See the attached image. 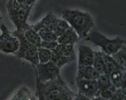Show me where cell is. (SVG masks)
Listing matches in <instances>:
<instances>
[{
    "mask_svg": "<svg viewBox=\"0 0 126 100\" xmlns=\"http://www.w3.org/2000/svg\"><path fill=\"white\" fill-rule=\"evenodd\" d=\"M62 17L75 30L79 38H85L95 28V22L90 13L78 9H64Z\"/></svg>",
    "mask_w": 126,
    "mask_h": 100,
    "instance_id": "1",
    "label": "cell"
},
{
    "mask_svg": "<svg viewBox=\"0 0 126 100\" xmlns=\"http://www.w3.org/2000/svg\"><path fill=\"white\" fill-rule=\"evenodd\" d=\"M33 6L20 4L17 0H8L7 10L9 19L15 25L16 30L24 31L28 28V17Z\"/></svg>",
    "mask_w": 126,
    "mask_h": 100,
    "instance_id": "2",
    "label": "cell"
},
{
    "mask_svg": "<svg viewBox=\"0 0 126 100\" xmlns=\"http://www.w3.org/2000/svg\"><path fill=\"white\" fill-rule=\"evenodd\" d=\"M85 40L98 46L102 52L109 55H112L126 44V40L119 37L114 38H108L98 31L93 29L85 38Z\"/></svg>",
    "mask_w": 126,
    "mask_h": 100,
    "instance_id": "3",
    "label": "cell"
},
{
    "mask_svg": "<svg viewBox=\"0 0 126 100\" xmlns=\"http://www.w3.org/2000/svg\"><path fill=\"white\" fill-rule=\"evenodd\" d=\"M43 84L48 100H73L75 94L61 76Z\"/></svg>",
    "mask_w": 126,
    "mask_h": 100,
    "instance_id": "4",
    "label": "cell"
},
{
    "mask_svg": "<svg viewBox=\"0 0 126 100\" xmlns=\"http://www.w3.org/2000/svg\"><path fill=\"white\" fill-rule=\"evenodd\" d=\"M12 34L17 38L19 42V48L15 55L19 58L28 61L34 67L39 64L37 47L30 43L24 37L23 31L15 30Z\"/></svg>",
    "mask_w": 126,
    "mask_h": 100,
    "instance_id": "5",
    "label": "cell"
},
{
    "mask_svg": "<svg viewBox=\"0 0 126 100\" xmlns=\"http://www.w3.org/2000/svg\"><path fill=\"white\" fill-rule=\"evenodd\" d=\"M75 58L76 54L74 45L58 44L57 47L52 51L51 61L60 68L72 62Z\"/></svg>",
    "mask_w": 126,
    "mask_h": 100,
    "instance_id": "6",
    "label": "cell"
},
{
    "mask_svg": "<svg viewBox=\"0 0 126 100\" xmlns=\"http://www.w3.org/2000/svg\"><path fill=\"white\" fill-rule=\"evenodd\" d=\"M0 52L6 54H15L19 48V40L3 23L0 24Z\"/></svg>",
    "mask_w": 126,
    "mask_h": 100,
    "instance_id": "7",
    "label": "cell"
},
{
    "mask_svg": "<svg viewBox=\"0 0 126 100\" xmlns=\"http://www.w3.org/2000/svg\"><path fill=\"white\" fill-rule=\"evenodd\" d=\"M36 79L42 83L54 80L60 76V68L50 61L45 63H39L35 66Z\"/></svg>",
    "mask_w": 126,
    "mask_h": 100,
    "instance_id": "8",
    "label": "cell"
},
{
    "mask_svg": "<svg viewBox=\"0 0 126 100\" xmlns=\"http://www.w3.org/2000/svg\"><path fill=\"white\" fill-rule=\"evenodd\" d=\"M76 85L78 89V93L85 96L90 99L100 95L96 80H86L76 79Z\"/></svg>",
    "mask_w": 126,
    "mask_h": 100,
    "instance_id": "9",
    "label": "cell"
},
{
    "mask_svg": "<svg viewBox=\"0 0 126 100\" xmlns=\"http://www.w3.org/2000/svg\"><path fill=\"white\" fill-rule=\"evenodd\" d=\"M94 52L90 46L85 45L79 46L78 48V66L92 65Z\"/></svg>",
    "mask_w": 126,
    "mask_h": 100,
    "instance_id": "10",
    "label": "cell"
},
{
    "mask_svg": "<svg viewBox=\"0 0 126 100\" xmlns=\"http://www.w3.org/2000/svg\"><path fill=\"white\" fill-rule=\"evenodd\" d=\"M58 19L52 13L50 12L47 13L40 21L34 25H31V26L37 32L42 29H49L54 32L55 27Z\"/></svg>",
    "mask_w": 126,
    "mask_h": 100,
    "instance_id": "11",
    "label": "cell"
},
{
    "mask_svg": "<svg viewBox=\"0 0 126 100\" xmlns=\"http://www.w3.org/2000/svg\"><path fill=\"white\" fill-rule=\"evenodd\" d=\"M100 74L92 65L78 66L76 79L86 80H96Z\"/></svg>",
    "mask_w": 126,
    "mask_h": 100,
    "instance_id": "12",
    "label": "cell"
},
{
    "mask_svg": "<svg viewBox=\"0 0 126 100\" xmlns=\"http://www.w3.org/2000/svg\"><path fill=\"white\" fill-rule=\"evenodd\" d=\"M80 39L75 30L70 27L58 37L57 42L63 44L75 45Z\"/></svg>",
    "mask_w": 126,
    "mask_h": 100,
    "instance_id": "13",
    "label": "cell"
},
{
    "mask_svg": "<svg viewBox=\"0 0 126 100\" xmlns=\"http://www.w3.org/2000/svg\"><path fill=\"white\" fill-rule=\"evenodd\" d=\"M23 33L25 37L30 43L37 47H40L42 40L41 39L39 33L32 28L31 25H30L29 27L23 31Z\"/></svg>",
    "mask_w": 126,
    "mask_h": 100,
    "instance_id": "14",
    "label": "cell"
},
{
    "mask_svg": "<svg viewBox=\"0 0 126 100\" xmlns=\"http://www.w3.org/2000/svg\"><path fill=\"white\" fill-rule=\"evenodd\" d=\"M110 77L112 85L116 89L126 86V70L120 69L112 72Z\"/></svg>",
    "mask_w": 126,
    "mask_h": 100,
    "instance_id": "15",
    "label": "cell"
},
{
    "mask_svg": "<svg viewBox=\"0 0 126 100\" xmlns=\"http://www.w3.org/2000/svg\"><path fill=\"white\" fill-rule=\"evenodd\" d=\"M103 58L104 61H105V73L107 74L109 76L111 74L112 72L118 70L122 69L121 67L119 66L118 64L116 62V61H115L114 59L112 57L111 55H109L105 54L103 53Z\"/></svg>",
    "mask_w": 126,
    "mask_h": 100,
    "instance_id": "16",
    "label": "cell"
},
{
    "mask_svg": "<svg viewBox=\"0 0 126 100\" xmlns=\"http://www.w3.org/2000/svg\"><path fill=\"white\" fill-rule=\"evenodd\" d=\"M92 66L100 74L105 73V61L103 58V53L102 51L94 52V57Z\"/></svg>",
    "mask_w": 126,
    "mask_h": 100,
    "instance_id": "17",
    "label": "cell"
},
{
    "mask_svg": "<svg viewBox=\"0 0 126 100\" xmlns=\"http://www.w3.org/2000/svg\"><path fill=\"white\" fill-rule=\"evenodd\" d=\"M10 100H33L31 91L27 86L20 87Z\"/></svg>",
    "mask_w": 126,
    "mask_h": 100,
    "instance_id": "18",
    "label": "cell"
},
{
    "mask_svg": "<svg viewBox=\"0 0 126 100\" xmlns=\"http://www.w3.org/2000/svg\"><path fill=\"white\" fill-rule=\"evenodd\" d=\"M122 69L126 68V44L122 47L115 53L111 55Z\"/></svg>",
    "mask_w": 126,
    "mask_h": 100,
    "instance_id": "19",
    "label": "cell"
},
{
    "mask_svg": "<svg viewBox=\"0 0 126 100\" xmlns=\"http://www.w3.org/2000/svg\"><path fill=\"white\" fill-rule=\"evenodd\" d=\"M96 82L100 92L112 85L110 77L106 73L100 74L96 79Z\"/></svg>",
    "mask_w": 126,
    "mask_h": 100,
    "instance_id": "20",
    "label": "cell"
},
{
    "mask_svg": "<svg viewBox=\"0 0 126 100\" xmlns=\"http://www.w3.org/2000/svg\"><path fill=\"white\" fill-rule=\"evenodd\" d=\"M42 41L52 42L57 41L58 37L53 31L49 29H42L37 31Z\"/></svg>",
    "mask_w": 126,
    "mask_h": 100,
    "instance_id": "21",
    "label": "cell"
},
{
    "mask_svg": "<svg viewBox=\"0 0 126 100\" xmlns=\"http://www.w3.org/2000/svg\"><path fill=\"white\" fill-rule=\"evenodd\" d=\"M39 63H45L51 61L52 51L42 47L37 48Z\"/></svg>",
    "mask_w": 126,
    "mask_h": 100,
    "instance_id": "22",
    "label": "cell"
},
{
    "mask_svg": "<svg viewBox=\"0 0 126 100\" xmlns=\"http://www.w3.org/2000/svg\"><path fill=\"white\" fill-rule=\"evenodd\" d=\"M69 27L70 25L64 19L58 18L55 27L54 32L57 35V37H58L63 32H65Z\"/></svg>",
    "mask_w": 126,
    "mask_h": 100,
    "instance_id": "23",
    "label": "cell"
},
{
    "mask_svg": "<svg viewBox=\"0 0 126 100\" xmlns=\"http://www.w3.org/2000/svg\"><path fill=\"white\" fill-rule=\"evenodd\" d=\"M36 95L38 100H48L46 97L44 84L36 79Z\"/></svg>",
    "mask_w": 126,
    "mask_h": 100,
    "instance_id": "24",
    "label": "cell"
},
{
    "mask_svg": "<svg viewBox=\"0 0 126 100\" xmlns=\"http://www.w3.org/2000/svg\"><path fill=\"white\" fill-rule=\"evenodd\" d=\"M126 86L116 89L113 95L109 100H126Z\"/></svg>",
    "mask_w": 126,
    "mask_h": 100,
    "instance_id": "25",
    "label": "cell"
},
{
    "mask_svg": "<svg viewBox=\"0 0 126 100\" xmlns=\"http://www.w3.org/2000/svg\"><path fill=\"white\" fill-rule=\"evenodd\" d=\"M116 89V88L114 86L112 85L109 87H107L105 89L102 90L100 92V96L102 97L103 98H105V99L109 100L111 98V97L113 95Z\"/></svg>",
    "mask_w": 126,
    "mask_h": 100,
    "instance_id": "26",
    "label": "cell"
},
{
    "mask_svg": "<svg viewBox=\"0 0 126 100\" xmlns=\"http://www.w3.org/2000/svg\"><path fill=\"white\" fill-rule=\"evenodd\" d=\"M58 45V43L57 41H52V42H45V41H42L41 43L40 47L46 48V49H49V50L52 51L54 50L57 46Z\"/></svg>",
    "mask_w": 126,
    "mask_h": 100,
    "instance_id": "27",
    "label": "cell"
},
{
    "mask_svg": "<svg viewBox=\"0 0 126 100\" xmlns=\"http://www.w3.org/2000/svg\"><path fill=\"white\" fill-rule=\"evenodd\" d=\"M37 1L38 0H17V2L20 4L30 5V6H34Z\"/></svg>",
    "mask_w": 126,
    "mask_h": 100,
    "instance_id": "28",
    "label": "cell"
},
{
    "mask_svg": "<svg viewBox=\"0 0 126 100\" xmlns=\"http://www.w3.org/2000/svg\"><path fill=\"white\" fill-rule=\"evenodd\" d=\"M73 100H91V99L88 98L85 96L82 95V94H79V93H77V94H75Z\"/></svg>",
    "mask_w": 126,
    "mask_h": 100,
    "instance_id": "29",
    "label": "cell"
},
{
    "mask_svg": "<svg viewBox=\"0 0 126 100\" xmlns=\"http://www.w3.org/2000/svg\"><path fill=\"white\" fill-rule=\"evenodd\" d=\"M91 100H108L105 99V98H103V97H101V96L98 95L97 96V97H94V98H93V99H91Z\"/></svg>",
    "mask_w": 126,
    "mask_h": 100,
    "instance_id": "30",
    "label": "cell"
},
{
    "mask_svg": "<svg viewBox=\"0 0 126 100\" xmlns=\"http://www.w3.org/2000/svg\"><path fill=\"white\" fill-rule=\"evenodd\" d=\"M2 16L0 15V24H1V23H2Z\"/></svg>",
    "mask_w": 126,
    "mask_h": 100,
    "instance_id": "31",
    "label": "cell"
}]
</instances>
